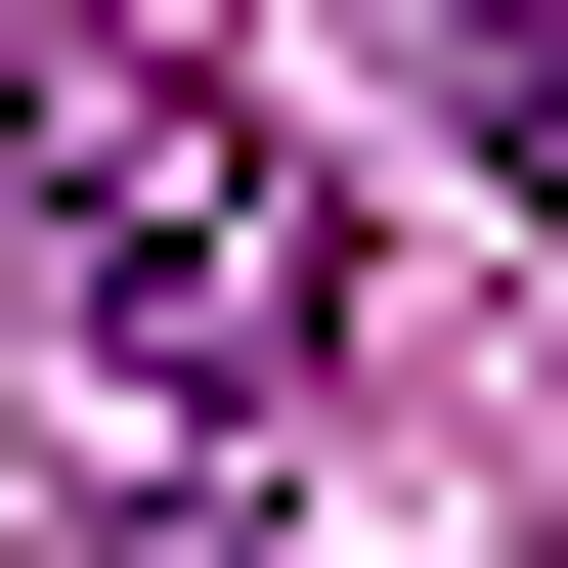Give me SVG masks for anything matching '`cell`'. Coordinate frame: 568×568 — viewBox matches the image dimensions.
<instances>
[{
	"mask_svg": "<svg viewBox=\"0 0 568 568\" xmlns=\"http://www.w3.org/2000/svg\"><path fill=\"white\" fill-rule=\"evenodd\" d=\"M0 175H44V306H88L132 394H306L351 219H306V132H263V88H132V44H44V132H0Z\"/></svg>",
	"mask_w": 568,
	"mask_h": 568,
	"instance_id": "6da1fadb",
	"label": "cell"
}]
</instances>
